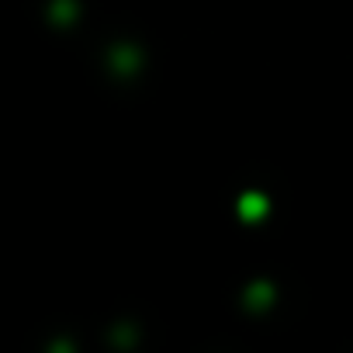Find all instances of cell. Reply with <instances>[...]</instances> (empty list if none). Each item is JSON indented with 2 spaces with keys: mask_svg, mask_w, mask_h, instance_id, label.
<instances>
[{
  "mask_svg": "<svg viewBox=\"0 0 353 353\" xmlns=\"http://www.w3.org/2000/svg\"><path fill=\"white\" fill-rule=\"evenodd\" d=\"M236 208H239V219H243V222H260V219H267V212H270V198L260 194V191H246Z\"/></svg>",
  "mask_w": 353,
  "mask_h": 353,
  "instance_id": "6da1fadb",
  "label": "cell"
},
{
  "mask_svg": "<svg viewBox=\"0 0 353 353\" xmlns=\"http://www.w3.org/2000/svg\"><path fill=\"white\" fill-rule=\"evenodd\" d=\"M270 301H274V288L270 284H256V288L246 291V305H253V308H263Z\"/></svg>",
  "mask_w": 353,
  "mask_h": 353,
  "instance_id": "7a4b0ae2",
  "label": "cell"
}]
</instances>
